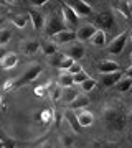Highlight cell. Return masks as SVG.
Returning a JSON list of instances; mask_svg holds the SVG:
<instances>
[{"mask_svg": "<svg viewBox=\"0 0 132 148\" xmlns=\"http://www.w3.org/2000/svg\"><path fill=\"white\" fill-rule=\"evenodd\" d=\"M64 28H68V25H66L63 16H59L58 13H51L48 18H45V33L48 36H55L56 33L64 30Z\"/></svg>", "mask_w": 132, "mask_h": 148, "instance_id": "1", "label": "cell"}, {"mask_svg": "<svg viewBox=\"0 0 132 148\" xmlns=\"http://www.w3.org/2000/svg\"><path fill=\"white\" fill-rule=\"evenodd\" d=\"M41 71H43V66H41V64H32V66L26 69V71L21 74L18 79H15L13 89H20V87H23V86L33 82V81H35L38 76L41 74Z\"/></svg>", "mask_w": 132, "mask_h": 148, "instance_id": "2", "label": "cell"}, {"mask_svg": "<svg viewBox=\"0 0 132 148\" xmlns=\"http://www.w3.org/2000/svg\"><path fill=\"white\" fill-rule=\"evenodd\" d=\"M106 122H107V125L112 127L114 130H121L124 127V123H126V119L122 115L119 110L116 109H109V110H106Z\"/></svg>", "mask_w": 132, "mask_h": 148, "instance_id": "3", "label": "cell"}, {"mask_svg": "<svg viewBox=\"0 0 132 148\" xmlns=\"http://www.w3.org/2000/svg\"><path fill=\"white\" fill-rule=\"evenodd\" d=\"M129 40V32H122L121 35H117L109 45H107V51L111 54H121L126 48V43Z\"/></svg>", "mask_w": 132, "mask_h": 148, "instance_id": "4", "label": "cell"}, {"mask_svg": "<svg viewBox=\"0 0 132 148\" xmlns=\"http://www.w3.org/2000/svg\"><path fill=\"white\" fill-rule=\"evenodd\" d=\"M64 2H66L79 16H89L91 13H93L91 5L88 2H84V0H64Z\"/></svg>", "mask_w": 132, "mask_h": 148, "instance_id": "5", "label": "cell"}, {"mask_svg": "<svg viewBox=\"0 0 132 148\" xmlns=\"http://www.w3.org/2000/svg\"><path fill=\"white\" fill-rule=\"evenodd\" d=\"M61 13H63V18H64V21H66L68 27H76V25H78L79 15L64 2V0L61 2Z\"/></svg>", "mask_w": 132, "mask_h": 148, "instance_id": "6", "label": "cell"}, {"mask_svg": "<svg viewBox=\"0 0 132 148\" xmlns=\"http://www.w3.org/2000/svg\"><path fill=\"white\" fill-rule=\"evenodd\" d=\"M53 38H55V43L56 45H68V43H73L76 40V32L74 30H69V28H64V30L56 33Z\"/></svg>", "mask_w": 132, "mask_h": 148, "instance_id": "7", "label": "cell"}, {"mask_svg": "<svg viewBox=\"0 0 132 148\" xmlns=\"http://www.w3.org/2000/svg\"><path fill=\"white\" fill-rule=\"evenodd\" d=\"M94 32H96L94 25H83V27H79L78 30H76V40L81 41V43L89 41L91 36L94 35Z\"/></svg>", "mask_w": 132, "mask_h": 148, "instance_id": "8", "label": "cell"}, {"mask_svg": "<svg viewBox=\"0 0 132 148\" xmlns=\"http://www.w3.org/2000/svg\"><path fill=\"white\" fill-rule=\"evenodd\" d=\"M64 54H68V56H71V58L74 59V61H79V59H83L84 58V46H83V43L79 41V43H73V45H69L68 48V51Z\"/></svg>", "mask_w": 132, "mask_h": 148, "instance_id": "9", "label": "cell"}, {"mask_svg": "<svg viewBox=\"0 0 132 148\" xmlns=\"http://www.w3.org/2000/svg\"><path fill=\"white\" fill-rule=\"evenodd\" d=\"M28 15H30V23L33 25V30H37V32H40L43 27H45V16H43V13H40L38 10H28L26 12Z\"/></svg>", "mask_w": 132, "mask_h": 148, "instance_id": "10", "label": "cell"}, {"mask_svg": "<svg viewBox=\"0 0 132 148\" xmlns=\"http://www.w3.org/2000/svg\"><path fill=\"white\" fill-rule=\"evenodd\" d=\"M97 69L101 74H107V73H114V71H121L119 64L112 59H101L97 63Z\"/></svg>", "mask_w": 132, "mask_h": 148, "instance_id": "11", "label": "cell"}, {"mask_svg": "<svg viewBox=\"0 0 132 148\" xmlns=\"http://www.w3.org/2000/svg\"><path fill=\"white\" fill-rule=\"evenodd\" d=\"M40 43L37 40H26V41L21 43V53L25 54V56H33V54H37L40 51Z\"/></svg>", "mask_w": 132, "mask_h": 148, "instance_id": "12", "label": "cell"}, {"mask_svg": "<svg viewBox=\"0 0 132 148\" xmlns=\"http://www.w3.org/2000/svg\"><path fill=\"white\" fill-rule=\"evenodd\" d=\"M18 64V56L15 53H5L0 58V68L2 69H13Z\"/></svg>", "mask_w": 132, "mask_h": 148, "instance_id": "13", "label": "cell"}, {"mask_svg": "<svg viewBox=\"0 0 132 148\" xmlns=\"http://www.w3.org/2000/svg\"><path fill=\"white\" fill-rule=\"evenodd\" d=\"M122 77V71H114V73H107L102 74V79H101V84L104 87H112V86L117 84V81Z\"/></svg>", "mask_w": 132, "mask_h": 148, "instance_id": "14", "label": "cell"}, {"mask_svg": "<svg viewBox=\"0 0 132 148\" xmlns=\"http://www.w3.org/2000/svg\"><path fill=\"white\" fill-rule=\"evenodd\" d=\"M76 117H78L79 125H81L83 128L91 127V125L94 123V115H93L91 112H88V110H83V109H79V112L76 114Z\"/></svg>", "mask_w": 132, "mask_h": 148, "instance_id": "15", "label": "cell"}, {"mask_svg": "<svg viewBox=\"0 0 132 148\" xmlns=\"http://www.w3.org/2000/svg\"><path fill=\"white\" fill-rule=\"evenodd\" d=\"M68 106H69V109H73V110L86 109V107L89 106V97H88V95H83V94H78Z\"/></svg>", "mask_w": 132, "mask_h": 148, "instance_id": "16", "label": "cell"}, {"mask_svg": "<svg viewBox=\"0 0 132 148\" xmlns=\"http://www.w3.org/2000/svg\"><path fill=\"white\" fill-rule=\"evenodd\" d=\"M64 119L68 120V123L71 125V128H73L76 133H83V127L79 125L78 117H76V114H74L73 109H68V110H64Z\"/></svg>", "mask_w": 132, "mask_h": 148, "instance_id": "17", "label": "cell"}, {"mask_svg": "<svg viewBox=\"0 0 132 148\" xmlns=\"http://www.w3.org/2000/svg\"><path fill=\"white\" fill-rule=\"evenodd\" d=\"M94 27H101L102 30H106V28H111L112 27V23H114V20H112V16L111 13H101V15L96 16V20H94Z\"/></svg>", "mask_w": 132, "mask_h": 148, "instance_id": "18", "label": "cell"}, {"mask_svg": "<svg viewBox=\"0 0 132 148\" xmlns=\"http://www.w3.org/2000/svg\"><path fill=\"white\" fill-rule=\"evenodd\" d=\"M106 40H107V36H106V32L102 30V28H96V32H94V35L91 36V40L89 41L94 45V46H104L106 45Z\"/></svg>", "mask_w": 132, "mask_h": 148, "instance_id": "19", "label": "cell"}, {"mask_svg": "<svg viewBox=\"0 0 132 148\" xmlns=\"http://www.w3.org/2000/svg\"><path fill=\"white\" fill-rule=\"evenodd\" d=\"M10 20L17 28H25L26 23L30 21V15H28V13H17V15L10 16Z\"/></svg>", "mask_w": 132, "mask_h": 148, "instance_id": "20", "label": "cell"}, {"mask_svg": "<svg viewBox=\"0 0 132 148\" xmlns=\"http://www.w3.org/2000/svg\"><path fill=\"white\" fill-rule=\"evenodd\" d=\"M58 84L61 87H71L74 84L73 74L69 73V71H61V74L58 76Z\"/></svg>", "mask_w": 132, "mask_h": 148, "instance_id": "21", "label": "cell"}, {"mask_svg": "<svg viewBox=\"0 0 132 148\" xmlns=\"http://www.w3.org/2000/svg\"><path fill=\"white\" fill-rule=\"evenodd\" d=\"M48 94H50V99H51L53 102H56L61 99V92H63V87L56 82V84H48Z\"/></svg>", "mask_w": 132, "mask_h": 148, "instance_id": "22", "label": "cell"}, {"mask_svg": "<svg viewBox=\"0 0 132 148\" xmlns=\"http://www.w3.org/2000/svg\"><path fill=\"white\" fill-rule=\"evenodd\" d=\"M78 94H79V92L73 89V86H71V87H63V92H61V99H59V101H63V102H66V104H69V102L73 101Z\"/></svg>", "mask_w": 132, "mask_h": 148, "instance_id": "23", "label": "cell"}, {"mask_svg": "<svg viewBox=\"0 0 132 148\" xmlns=\"http://www.w3.org/2000/svg\"><path fill=\"white\" fill-rule=\"evenodd\" d=\"M114 87H116L119 92H127L129 89H132V77H121Z\"/></svg>", "mask_w": 132, "mask_h": 148, "instance_id": "24", "label": "cell"}, {"mask_svg": "<svg viewBox=\"0 0 132 148\" xmlns=\"http://www.w3.org/2000/svg\"><path fill=\"white\" fill-rule=\"evenodd\" d=\"M40 49L43 51L45 56H53V54L58 51V45L55 41H48V43H43L41 46H40Z\"/></svg>", "mask_w": 132, "mask_h": 148, "instance_id": "25", "label": "cell"}, {"mask_svg": "<svg viewBox=\"0 0 132 148\" xmlns=\"http://www.w3.org/2000/svg\"><path fill=\"white\" fill-rule=\"evenodd\" d=\"M10 40H12V32L8 28H2V30H0V46L8 45Z\"/></svg>", "mask_w": 132, "mask_h": 148, "instance_id": "26", "label": "cell"}, {"mask_svg": "<svg viewBox=\"0 0 132 148\" xmlns=\"http://www.w3.org/2000/svg\"><path fill=\"white\" fill-rule=\"evenodd\" d=\"M96 84H97V82H96V81L93 79V77H88V79H84L79 86H81L83 92H91V90H93V89L96 87Z\"/></svg>", "mask_w": 132, "mask_h": 148, "instance_id": "27", "label": "cell"}, {"mask_svg": "<svg viewBox=\"0 0 132 148\" xmlns=\"http://www.w3.org/2000/svg\"><path fill=\"white\" fill-rule=\"evenodd\" d=\"M73 63H74V59L71 58V56H68V54H64L63 59H61V63H59V66H58V69H61V71H68L69 66H71Z\"/></svg>", "mask_w": 132, "mask_h": 148, "instance_id": "28", "label": "cell"}, {"mask_svg": "<svg viewBox=\"0 0 132 148\" xmlns=\"http://www.w3.org/2000/svg\"><path fill=\"white\" fill-rule=\"evenodd\" d=\"M63 56H64V53H58L56 51L53 56H50V64H51L53 68H58L59 63H61V59H63Z\"/></svg>", "mask_w": 132, "mask_h": 148, "instance_id": "29", "label": "cell"}, {"mask_svg": "<svg viewBox=\"0 0 132 148\" xmlns=\"http://www.w3.org/2000/svg\"><path fill=\"white\" fill-rule=\"evenodd\" d=\"M88 77H89V76H88V73H86V71H83V69H81V71H78L76 74H73L74 84H81V82H83L84 79H88Z\"/></svg>", "mask_w": 132, "mask_h": 148, "instance_id": "30", "label": "cell"}, {"mask_svg": "<svg viewBox=\"0 0 132 148\" xmlns=\"http://www.w3.org/2000/svg\"><path fill=\"white\" fill-rule=\"evenodd\" d=\"M40 119H41L43 123H51V120H53V110H50V109L43 110L41 114H40Z\"/></svg>", "mask_w": 132, "mask_h": 148, "instance_id": "31", "label": "cell"}, {"mask_svg": "<svg viewBox=\"0 0 132 148\" xmlns=\"http://www.w3.org/2000/svg\"><path fill=\"white\" fill-rule=\"evenodd\" d=\"M81 69H83V68H81V64H79V63H76V61H74V63L71 64V66H69V69H68V71H69V73H71V74H76V73H78V71H81Z\"/></svg>", "mask_w": 132, "mask_h": 148, "instance_id": "32", "label": "cell"}, {"mask_svg": "<svg viewBox=\"0 0 132 148\" xmlns=\"http://www.w3.org/2000/svg\"><path fill=\"white\" fill-rule=\"evenodd\" d=\"M119 8H121V10H119V12H122V13H124V16H126V18H129V16L132 15L131 12H129V7H127V3H122V5L119 7Z\"/></svg>", "mask_w": 132, "mask_h": 148, "instance_id": "33", "label": "cell"}, {"mask_svg": "<svg viewBox=\"0 0 132 148\" xmlns=\"http://www.w3.org/2000/svg\"><path fill=\"white\" fill-rule=\"evenodd\" d=\"M13 84H15V79L7 81L5 84H3V90H13Z\"/></svg>", "mask_w": 132, "mask_h": 148, "instance_id": "34", "label": "cell"}, {"mask_svg": "<svg viewBox=\"0 0 132 148\" xmlns=\"http://www.w3.org/2000/svg\"><path fill=\"white\" fill-rule=\"evenodd\" d=\"M61 140H63V147H71V145H73V138L61 137Z\"/></svg>", "mask_w": 132, "mask_h": 148, "instance_id": "35", "label": "cell"}, {"mask_svg": "<svg viewBox=\"0 0 132 148\" xmlns=\"http://www.w3.org/2000/svg\"><path fill=\"white\" fill-rule=\"evenodd\" d=\"M45 3H48V0H32L33 7H43Z\"/></svg>", "mask_w": 132, "mask_h": 148, "instance_id": "36", "label": "cell"}, {"mask_svg": "<svg viewBox=\"0 0 132 148\" xmlns=\"http://www.w3.org/2000/svg\"><path fill=\"white\" fill-rule=\"evenodd\" d=\"M35 94L37 95H45V87H43V86H38L37 89H35Z\"/></svg>", "mask_w": 132, "mask_h": 148, "instance_id": "37", "label": "cell"}, {"mask_svg": "<svg viewBox=\"0 0 132 148\" xmlns=\"http://www.w3.org/2000/svg\"><path fill=\"white\" fill-rule=\"evenodd\" d=\"M126 76L127 77H132V66H129V68L126 69Z\"/></svg>", "mask_w": 132, "mask_h": 148, "instance_id": "38", "label": "cell"}, {"mask_svg": "<svg viewBox=\"0 0 132 148\" xmlns=\"http://www.w3.org/2000/svg\"><path fill=\"white\" fill-rule=\"evenodd\" d=\"M127 7H129V12L132 13V0H129V2H127Z\"/></svg>", "mask_w": 132, "mask_h": 148, "instance_id": "39", "label": "cell"}, {"mask_svg": "<svg viewBox=\"0 0 132 148\" xmlns=\"http://www.w3.org/2000/svg\"><path fill=\"white\" fill-rule=\"evenodd\" d=\"M0 5L5 7V5H8V3H7V0H0Z\"/></svg>", "mask_w": 132, "mask_h": 148, "instance_id": "40", "label": "cell"}, {"mask_svg": "<svg viewBox=\"0 0 132 148\" xmlns=\"http://www.w3.org/2000/svg\"><path fill=\"white\" fill-rule=\"evenodd\" d=\"M13 2H15V0H7V3H8V5H10V3H13Z\"/></svg>", "mask_w": 132, "mask_h": 148, "instance_id": "41", "label": "cell"}, {"mask_svg": "<svg viewBox=\"0 0 132 148\" xmlns=\"http://www.w3.org/2000/svg\"><path fill=\"white\" fill-rule=\"evenodd\" d=\"M2 12H3V5H0V15H2Z\"/></svg>", "mask_w": 132, "mask_h": 148, "instance_id": "42", "label": "cell"}, {"mask_svg": "<svg viewBox=\"0 0 132 148\" xmlns=\"http://www.w3.org/2000/svg\"><path fill=\"white\" fill-rule=\"evenodd\" d=\"M2 102H3V99H2V94H0V106H2Z\"/></svg>", "mask_w": 132, "mask_h": 148, "instance_id": "43", "label": "cell"}, {"mask_svg": "<svg viewBox=\"0 0 132 148\" xmlns=\"http://www.w3.org/2000/svg\"><path fill=\"white\" fill-rule=\"evenodd\" d=\"M129 138H131V142H132V133H131V137H129Z\"/></svg>", "mask_w": 132, "mask_h": 148, "instance_id": "44", "label": "cell"}, {"mask_svg": "<svg viewBox=\"0 0 132 148\" xmlns=\"http://www.w3.org/2000/svg\"><path fill=\"white\" fill-rule=\"evenodd\" d=\"M131 40H132V33H131Z\"/></svg>", "mask_w": 132, "mask_h": 148, "instance_id": "45", "label": "cell"}, {"mask_svg": "<svg viewBox=\"0 0 132 148\" xmlns=\"http://www.w3.org/2000/svg\"><path fill=\"white\" fill-rule=\"evenodd\" d=\"M131 59H132V53H131Z\"/></svg>", "mask_w": 132, "mask_h": 148, "instance_id": "46", "label": "cell"}, {"mask_svg": "<svg viewBox=\"0 0 132 148\" xmlns=\"http://www.w3.org/2000/svg\"><path fill=\"white\" fill-rule=\"evenodd\" d=\"M0 137H2V135H0Z\"/></svg>", "mask_w": 132, "mask_h": 148, "instance_id": "47", "label": "cell"}]
</instances>
